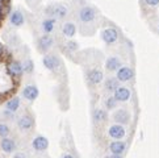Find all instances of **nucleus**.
Returning a JSON list of instances; mask_svg holds the SVG:
<instances>
[{"label":"nucleus","instance_id":"obj_29","mask_svg":"<svg viewBox=\"0 0 159 158\" xmlns=\"http://www.w3.org/2000/svg\"><path fill=\"white\" fill-rule=\"evenodd\" d=\"M7 42H8V45L9 46H12V48H16L19 45V37L15 35V33H11V35L8 36V38H7Z\"/></svg>","mask_w":159,"mask_h":158},{"label":"nucleus","instance_id":"obj_21","mask_svg":"<svg viewBox=\"0 0 159 158\" xmlns=\"http://www.w3.org/2000/svg\"><path fill=\"white\" fill-rule=\"evenodd\" d=\"M20 105H21V100L19 96H13L5 101V109L12 112V114H15V112L20 108Z\"/></svg>","mask_w":159,"mask_h":158},{"label":"nucleus","instance_id":"obj_4","mask_svg":"<svg viewBox=\"0 0 159 158\" xmlns=\"http://www.w3.org/2000/svg\"><path fill=\"white\" fill-rule=\"evenodd\" d=\"M42 63L50 71H58L62 66V61L59 59V57H57L55 54H45Z\"/></svg>","mask_w":159,"mask_h":158},{"label":"nucleus","instance_id":"obj_6","mask_svg":"<svg viewBox=\"0 0 159 158\" xmlns=\"http://www.w3.org/2000/svg\"><path fill=\"white\" fill-rule=\"evenodd\" d=\"M7 72L15 79L20 78L22 74H24L21 62H19L17 59H9L7 62Z\"/></svg>","mask_w":159,"mask_h":158},{"label":"nucleus","instance_id":"obj_5","mask_svg":"<svg viewBox=\"0 0 159 158\" xmlns=\"http://www.w3.org/2000/svg\"><path fill=\"white\" fill-rule=\"evenodd\" d=\"M17 128L22 132H30L34 128V118L29 114H24L17 118Z\"/></svg>","mask_w":159,"mask_h":158},{"label":"nucleus","instance_id":"obj_11","mask_svg":"<svg viewBox=\"0 0 159 158\" xmlns=\"http://www.w3.org/2000/svg\"><path fill=\"white\" fill-rule=\"evenodd\" d=\"M39 95L38 87L34 84H26V86L22 88V98L28 101H34Z\"/></svg>","mask_w":159,"mask_h":158},{"label":"nucleus","instance_id":"obj_3","mask_svg":"<svg viewBox=\"0 0 159 158\" xmlns=\"http://www.w3.org/2000/svg\"><path fill=\"white\" fill-rule=\"evenodd\" d=\"M101 40L107 44V45H115L118 41V32L116 28L113 26H107L101 30Z\"/></svg>","mask_w":159,"mask_h":158},{"label":"nucleus","instance_id":"obj_30","mask_svg":"<svg viewBox=\"0 0 159 158\" xmlns=\"http://www.w3.org/2000/svg\"><path fill=\"white\" fill-rule=\"evenodd\" d=\"M147 7H158L159 5V0H142Z\"/></svg>","mask_w":159,"mask_h":158},{"label":"nucleus","instance_id":"obj_12","mask_svg":"<svg viewBox=\"0 0 159 158\" xmlns=\"http://www.w3.org/2000/svg\"><path fill=\"white\" fill-rule=\"evenodd\" d=\"M76 30H78V28L75 25V22H72V21H69V20L63 21L61 25V32L66 38H72L76 35Z\"/></svg>","mask_w":159,"mask_h":158},{"label":"nucleus","instance_id":"obj_8","mask_svg":"<svg viewBox=\"0 0 159 158\" xmlns=\"http://www.w3.org/2000/svg\"><path fill=\"white\" fill-rule=\"evenodd\" d=\"M116 78L118 82H122V83L129 82L130 79L134 78V70L129 66H122L116 71Z\"/></svg>","mask_w":159,"mask_h":158},{"label":"nucleus","instance_id":"obj_1","mask_svg":"<svg viewBox=\"0 0 159 158\" xmlns=\"http://www.w3.org/2000/svg\"><path fill=\"white\" fill-rule=\"evenodd\" d=\"M45 15L48 17H53L55 20H65L67 17V15H69V7L62 3H55L46 7Z\"/></svg>","mask_w":159,"mask_h":158},{"label":"nucleus","instance_id":"obj_10","mask_svg":"<svg viewBox=\"0 0 159 158\" xmlns=\"http://www.w3.org/2000/svg\"><path fill=\"white\" fill-rule=\"evenodd\" d=\"M125 134H126V131L124 125H120V124H113L108 128V136L113 140H122Z\"/></svg>","mask_w":159,"mask_h":158},{"label":"nucleus","instance_id":"obj_33","mask_svg":"<svg viewBox=\"0 0 159 158\" xmlns=\"http://www.w3.org/2000/svg\"><path fill=\"white\" fill-rule=\"evenodd\" d=\"M107 158H122V157H121V156H115V154H112V156L107 157Z\"/></svg>","mask_w":159,"mask_h":158},{"label":"nucleus","instance_id":"obj_28","mask_svg":"<svg viewBox=\"0 0 159 158\" xmlns=\"http://www.w3.org/2000/svg\"><path fill=\"white\" fill-rule=\"evenodd\" d=\"M9 133H11V128L5 123H0V137L2 138L8 137Z\"/></svg>","mask_w":159,"mask_h":158},{"label":"nucleus","instance_id":"obj_2","mask_svg":"<svg viewBox=\"0 0 159 158\" xmlns=\"http://www.w3.org/2000/svg\"><path fill=\"white\" fill-rule=\"evenodd\" d=\"M96 17H98L96 9L93 7H91V5H83L78 11V21L83 25L93 24L96 21Z\"/></svg>","mask_w":159,"mask_h":158},{"label":"nucleus","instance_id":"obj_35","mask_svg":"<svg viewBox=\"0 0 159 158\" xmlns=\"http://www.w3.org/2000/svg\"><path fill=\"white\" fill-rule=\"evenodd\" d=\"M158 29H159V24H158Z\"/></svg>","mask_w":159,"mask_h":158},{"label":"nucleus","instance_id":"obj_27","mask_svg":"<svg viewBox=\"0 0 159 158\" xmlns=\"http://www.w3.org/2000/svg\"><path fill=\"white\" fill-rule=\"evenodd\" d=\"M78 48H79V45L76 41H74V40H67L66 41V50H69L70 53L76 52Z\"/></svg>","mask_w":159,"mask_h":158},{"label":"nucleus","instance_id":"obj_9","mask_svg":"<svg viewBox=\"0 0 159 158\" xmlns=\"http://www.w3.org/2000/svg\"><path fill=\"white\" fill-rule=\"evenodd\" d=\"M9 24L15 28H20L25 24V15L22 13V11L15 9L9 13Z\"/></svg>","mask_w":159,"mask_h":158},{"label":"nucleus","instance_id":"obj_22","mask_svg":"<svg viewBox=\"0 0 159 158\" xmlns=\"http://www.w3.org/2000/svg\"><path fill=\"white\" fill-rule=\"evenodd\" d=\"M118 87H120V82L117 81L116 77H115V78L109 77V78L105 79V82H104V88H105V91H108V92H115Z\"/></svg>","mask_w":159,"mask_h":158},{"label":"nucleus","instance_id":"obj_15","mask_svg":"<svg viewBox=\"0 0 159 158\" xmlns=\"http://www.w3.org/2000/svg\"><path fill=\"white\" fill-rule=\"evenodd\" d=\"M113 120L116 121V124L126 125V124H129V121H130V114L126 109L120 108V109L115 111V114H113Z\"/></svg>","mask_w":159,"mask_h":158},{"label":"nucleus","instance_id":"obj_17","mask_svg":"<svg viewBox=\"0 0 159 158\" xmlns=\"http://www.w3.org/2000/svg\"><path fill=\"white\" fill-rule=\"evenodd\" d=\"M32 148L36 151H45L49 148V140L43 136H37L32 141Z\"/></svg>","mask_w":159,"mask_h":158},{"label":"nucleus","instance_id":"obj_25","mask_svg":"<svg viewBox=\"0 0 159 158\" xmlns=\"http://www.w3.org/2000/svg\"><path fill=\"white\" fill-rule=\"evenodd\" d=\"M21 65H22V70H24V72L32 74V72L34 71V63H33V61L30 58H26Z\"/></svg>","mask_w":159,"mask_h":158},{"label":"nucleus","instance_id":"obj_16","mask_svg":"<svg viewBox=\"0 0 159 158\" xmlns=\"http://www.w3.org/2000/svg\"><path fill=\"white\" fill-rule=\"evenodd\" d=\"M0 148H2V150L4 151V153L12 154L16 150V148H17V144H16V141L13 138L4 137V138H2V141H0Z\"/></svg>","mask_w":159,"mask_h":158},{"label":"nucleus","instance_id":"obj_19","mask_svg":"<svg viewBox=\"0 0 159 158\" xmlns=\"http://www.w3.org/2000/svg\"><path fill=\"white\" fill-rule=\"evenodd\" d=\"M109 150L112 154L115 156H121L125 150H126V144L121 140H115L109 144Z\"/></svg>","mask_w":159,"mask_h":158},{"label":"nucleus","instance_id":"obj_13","mask_svg":"<svg viewBox=\"0 0 159 158\" xmlns=\"http://www.w3.org/2000/svg\"><path fill=\"white\" fill-rule=\"evenodd\" d=\"M113 96H115V99L118 101V103H126V101L130 99V96H132V91H130L128 87L120 86L115 92H113Z\"/></svg>","mask_w":159,"mask_h":158},{"label":"nucleus","instance_id":"obj_20","mask_svg":"<svg viewBox=\"0 0 159 158\" xmlns=\"http://www.w3.org/2000/svg\"><path fill=\"white\" fill-rule=\"evenodd\" d=\"M120 67H122V61L121 58H118V57H109V58H107L105 61V69L108 71H117Z\"/></svg>","mask_w":159,"mask_h":158},{"label":"nucleus","instance_id":"obj_34","mask_svg":"<svg viewBox=\"0 0 159 158\" xmlns=\"http://www.w3.org/2000/svg\"><path fill=\"white\" fill-rule=\"evenodd\" d=\"M3 100H4V96H3V95H0V104L3 103Z\"/></svg>","mask_w":159,"mask_h":158},{"label":"nucleus","instance_id":"obj_24","mask_svg":"<svg viewBox=\"0 0 159 158\" xmlns=\"http://www.w3.org/2000/svg\"><path fill=\"white\" fill-rule=\"evenodd\" d=\"M92 117H93L95 123H104L107 118H108V114H107L104 109L96 108V109L93 111V114H92Z\"/></svg>","mask_w":159,"mask_h":158},{"label":"nucleus","instance_id":"obj_31","mask_svg":"<svg viewBox=\"0 0 159 158\" xmlns=\"http://www.w3.org/2000/svg\"><path fill=\"white\" fill-rule=\"evenodd\" d=\"M12 158H28V154L24 153V151H17V153H15Z\"/></svg>","mask_w":159,"mask_h":158},{"label":"nucleus","instance_id":"obj_14","mask_svg":"<svg viewBox=\"0 0 159 158\" xmlns=\"http://www.w3.org/2000/svg\"><path fill=\"white\" fill-rule=\"evenodd\" d=\"M87 81L89 84L92 86H96V84H100L101 82L104 81V74L100 69H92L88 71L87 74Z\"/></svg>","mask_w":159,"mask_h":158},{"label":"nucleus","instance_id":"obj_18","mask_svg":"<svg viewBox=\"0 0 159 158\" xmlns=\"http://www.w3.org/2000/svg\"><path fill=\"white\" fill-rule=\"evenodd\" d=\"M57 28V20L53 17H46L43 19L41 22V29L43 32V35H52Z\"/></svg>","mask_w":159,"mask_h":158},{"label":"nucleus","instance_id":"obj_32","mask_svg":"<svg viewBox=\"0 0 159 158\" xmlns=\"http://www.w3.org/2000/svg\"><path fill=\"white\" fill-rule=\"evenodd\" d=\"M62 158H75V157H74L72 154H70V153H65L63 156H62Z\"/></svg>","mask_w":159,"mask_h":158},{"label":"nucleus","instance_id":"obj_26","mask_svg":"<svg viewBox=\"0 0 159 158\" xmlns=\"http://www.w3.org/2000/svg\"><path fill=\"white\" fill-rule=\"evenodd\" d=\"M117 104H118V101L115 99V96H107L105 98V100H104V105H105V108L107 109H115L116 107H117Z\"/></svg>","mask_w":159,"mask_h":158},{"label":"nucleus","instance_id":"obj_23","mask_svg":"<svg viewBox=\"0 0 159 158\" xmlns=\"http://www.w3.org/2000/svg\"><path fill=\"white\" fill-rule=\"evenodd\" d=\"M12 12L11 11V2L9 0H2L0 2V19H4Z\"/></svg>","mask_w":159,"mask_h":158},{"label":"nucleus","instance_id":"obj_7","mask_svg":"<svg viewBox=\"0 0 159 158\" xmlns=\"http://www.w3.org/2000/svg\"><path fill=\"white\" fill-rule=\"evenodd\" d=\"M54 45V37L52 35H42L37 41V48L39 53H48Z\"/></svg>","mask_w":159,"mask_h":158}]
</instances>
